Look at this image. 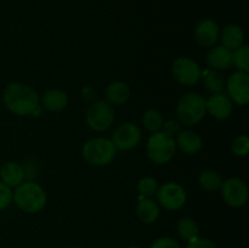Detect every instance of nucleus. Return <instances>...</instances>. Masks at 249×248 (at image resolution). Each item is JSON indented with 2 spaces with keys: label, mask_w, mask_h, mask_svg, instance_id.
Listing matches in <instances>:
<instances>
[{
  "label": "nucleus",
  "mask_w": 249,
  "mask_h": 248,
  "mask_svg": "<svg viewBox=\"0 0 249 248\" xmlns=\"http://www.w3.org/2000/svg\"><path fill=\"white\" fill-rule=\"evenodd\" d=\"M136 216L143 224H152L160 216V204L151 197H140L136 206Z\"/></svg>",
  "instance_id": "obj_18"
},
{
  "label": "nucleus",
  "mask_w": 249,
  "mask_h": 248,
  "mask_svg": "<svg viewBox=\"0 0 249 248\" xmlns=\"http://www.w3.org/2000/svg\"><path fill=\"white\" fill-rule=\"evenodd\" d=\"M220 190L224 201L228 206L240 208L247 203L249 197L248 187L247 184L240 177H230L223 181Z\"/></svg>",
  "instance_id": "obj_9"
},
{
  "label": "nucleus",
  "mask_w": 249,
  "mask_h": 248,
  "mask_svg": "<svg viewBox=\"0 0 249 248\" xmlns=\"http://www.w3.org/2000/svg\"><path fill=\"white\" fill-rule=\"evenodd\" d=\"M157 203L162 206L167 211H178L186 203V191L180 184L174 181H169L158 187Z\"/></svg>",
  "instance_id": "obj_8"
},
{
  "label": "nucleus",
  "mask_w": 249,
  "mask_h": 248,
  "mask_svg": "<svg viewBox=\"0 0 249 248\" xmlns=\"http://www.w3.org/2000/svg\"><path fill=\"white\" fill-rule=\"evenodd\" d=\"M177 148L186 155H196L203 147V140L201 136L192 130H181L175 138Z\"/></svg>",
  "instance_id": "obj_15"
},
{
  "label": "nucleus",
  "mask_w": 249,
  "mask_h": 248,
  "mask_svg": "<svg viewBox=\"0 0 249 248\" xmlns=\"http://www.w3.org/2000/svg\"><path fill=\"white\" fill-rule=\"evenodd\" d=\"M105 97L109 105L121 106L130 97V88L124 82H112L105 89Z\"/></svg>",
  "instance_id": "obj_20"
},
{
  "label": "nucleus",
  "mask_w": 249,
  "mask_h": 248,
  "mask_svg": "<svg viewBox=\"0 0 249 248\" xmlns=\"http://www.w3.org/2000/svg\"><path fill=\"white\" fill-rule=\"evenodd\" d=\"M0 179L9 187H17L24 181L23 165L16 162H6L0 168Z\"/></svg>",
  "instance_id": "obj_19"
},
{
  "label": "nucleus",
  "mask_w": 249,
  "mask_h": 248,
  "mask_svg": "<svg viewBox=\"0 0 249 248\" xmlns=\"http://www.w3.org/2000/svg\"><path fill=\"white\" fill-rule=\"evenodd\" d=\"M163 117L158 109L150 108L142 114V124L145 126L146 130L151 131V133H157V131L162 130L163 126Z\"/></svg>",
  "instance_id": "obj_24"
},
{
  "label": "nucleus",
  "mask_w": 249,
  "mask_h": 248,
  "mask_svg": "<svg viewBox=\"0 0 249 248\" xmlns=\"http://www.w3.org/2000/svg\"><path fill=\"white\" fill-rule=\"evenodd\" d=\"M177 230L180 237L187 242H191L199 237V225L196 220L189 216L180 219L177 225Z\"/></svg>",
  "instance_id": "obj_21"
},
{
  "label": "nucleus",
  "mask_w": 249,
  "mask_h": 248,
  "mask_svg": "<svg viewBox=\"0 0 249 248\" xmlns=\"http://www.w3.org/2000/svg\"><path fill=\"white\" fill-rule=\"evenodd\" d=\"M172 74L179 84L194 87L202 78V70L198 63L190 57H179L173 62Z\"/></svg>",
  "instance_id": "obj_7"
},
{
  "label": "nucleus",
  "mask_w": 249,
  "mask_h": 248,
  "mask_svg": "<svg viewBox=\"0 0 249 248\" xmlns=\"http://www.w3.org/2000/svg\"><path fill=\"white\" fill-rule=\"evenodd\" d=\"M220 36V27L214 19L204 18L195 28V39L201 46L211 48L216 44Z\"/></svg>",
  "instance_id": "obj_12"
},
{
  "label": "nucleus",
  "mask_w": 249,
  "mask_h": 248,
  "mask_svg": "<svg viewBox=\"0 0 249 248\" xmlns=\"http://www.w3.org/2000/svg\"><path fill=\"white\" fill-rule=\"evenodd\" d=\"M199 186L203 190L209 192H214L220 190L221 185H223V177L219 174L216 170L207 169L201 173L198 177Z\"/></svg>",
  "instance_id": "obj_22"
},
{
  "label": "nucleus",
  "mask_w": 249,
  "mask_h": 248,
  "mask_svg": "<svg viewBox=\"0 0 249 248\" xmlns=\"http://www.w3.org/2000/svg\"><path fill=\"white\" fill-rule=\"evenodd\" d=\"M128 248H140V247H138V246H130V247H128Z\"/></svg>",
  "instance_id": "obj_32"
},
{
  "label": "nucleus",
  "mask_w": 249,
  "mask_h": 248,
  "mask_svg": "<svg viewBox=\"0 0 249 248\" xmlns=\"http://www.w3.org/2000/svg\"><path fill=\"white\" fill-rule=\"evenodd\" d=\"M207 65L214 71H226L233 67L232 51L223 45L213 46L207 53Z\"/></svg>",
  "instance_id": "obj_14"
},
{
  "label": "nucleus",
  "mask_w": 249,
  "mask_h": 248,
  "mask_svg": "<svg viewBox=\"0 0 249 248\" xmlns=\"http://www.w3.org/2000/svg\"><path fill=\"white\" fill-rule=\"evenodd\" d=\"M228 97L231 102L240 106H246L249 102V75L246 72L232 73L225 83Z\"/></svg>",
  "instance_id": "obj_10"
},
{
  "label": "nucleus",
  "mask_w": 249,
  "mask_h": 248,
  "mask_svg": "<svg viewBox=\"0 0 249 248\" xmlns=\"http://www.w3.org/2000/svg\"><path fill=\"white\" fill-rule=\"evenodd\" d=\"M162 130L164 131L165 134H168V135L174 138V136H177L178 134L181 131V124H180L179 121L169 119V121H167L165 123H163Z\"/></svg>",
  "instance_id": "obj_29"
},
{
  "label": "nucleus",
  "mask_w": 249,
  "mask_h": 248,
  "mask_svg": "<svg viewBox=\"0 0 249 248\" xmlns=\"http://www.w3.org/2000/svg\"><path fill=\"white\" fill-rule=\"evenodd\" d=\"M202 77H203L206 89L209 92L219 94V92H223V90L225 89V79L221 77V74L218 71L208 70L204 73H202Z\"/></svg>",
  "instance_id": "obj_23"
},
{
  "label": "nucleus",
  "mask_w": 249,
  "mask_h": 248,
  "mask_svg": "<svg viewBox=\"0 0 249 248\" xmlns=\"http://www.w3.org/2000/svg\"><path fill=\"white\" fill-rule=\"evenodd\" d=\"M71 248H78V247H71Z\"/></svg>",
  "instance_id": "obj_33"
},
{
  "label": "nucleus",
  "mask_w": 249,
  "mask_h": 248,
  "mask_svg": "<svg viewBox=\"0 0 249 248\" xmlns=\"http://www.w3.org/2000/svg\"><path fill=\"white\" fill-rule=\"evenodd\" d=\"M186 248H216V246L213 241L208 240V238L197 237L196 240L189 242Z\"/></svg>",
  "instance_id": "obj_31"
},
{
  "label": "nucleus",
  "mask_w": 249,
  "mask_h": 248,
  "mask_svg": "<svg viewBox=\"0 0 249 248\" xmlns=\"http://www.w3.org/2000/svg\"><path fill=\"white\" fill-rule=\"evenodd\" d=\"M12 199L24 213L36 214L44 209L48 202L45 190L38 182L29 180L16 187Z\"/></svg>",
  "instance_id": "obj_2"
},
{
  "label": "nucleus",
  "mask_w": 249,
  "mask_h": 248,
  "mask_svg": "<svg viewBox=\"0 0 249 248\" xmlns=\"http://www.w3.org/2000/svg\"><path fill=\"white\" fill-rule=\"evenodd\" d=\"M87 123L92 130L106 131L112 126L114 122V109L107 101L100 100L90 105L87 111Z\"/></svg>",
  "instance_id": "obj_6"
},
{
  "label": "nucleus",
  "mask_w": 249,
  "mask_h": 248,
  "mask_svg": "<svg viewBox=\"0 0 249 248\" xmlns=\"http://www.w3.org/2000/svg\"><path fill=\"white\" fill-rule=\"evenodd\" d=\"M82 155L88 164L105 167L113 162L117 155V148L109 139L92 138L83 145Z\"/></svg>",
  "instance_id": "obj_3"
},
{
  "label": "nucleus",
  "mask_w": 249,
  "mask_h": 248,
  "mask_svg": "<svg viewBox=\"0 0 249 248\" xmlns=\"http://www.w3.org/2000/svg\"><path fill=\"white\" fill-rule=\"evenodd\" d=\"M207 112L219 121L228 119L232 113V102L229 99L228 95L219 92V94L211 95L208 100H206Z\"/></svg>",
  "instance_id": "obj_13"
},
{
  "label": "nucleus",
  "mask_w": 249,
  "mask_h": 248,
  "mask_svg": "<svg viewBox=\"0 0 249 248\" xmlns=\"http://www.w3.org/2000/svg\"><path fill=\"white\" fill-rule=\"evenodd\" d=\"M207 113L206 99L196 92H187L180 97L177 106V116L180 124L194 126L204 118Z\"/></svg>",
  "instance_id": "obj_4"
},
{
  "label": "nucleus",
  "mask_w": 249,
  "mask_h": 248,
  "mask_svg": "<svg viewBox=\"0 0 249 248\" xmlns=\"http://www.w3.org/2000/svg\"><path fill=\"white\" fill-rule=\"evenodd\" d=\"M151 248H181L180 243L172 237H160L152 243Z\"/></svg>",
  "instance_id": "obj_30"
},
{
  "label": "nucleus",
  "mask_w": 249,
  "mask_h": 248,
  "mask_svg": "<svg viewBox=\"0 0 249 248\" xmlns=\"http://www.w3.org/2000/svg\"><path fill=\"white\" fill-rule=\"evenodd\" d=\"M158 187L160 186H158L157 180L152 177H145L138 182V191L140 192L141 196L145 197H152L153 195H156Z\"/></svg>",
  "instance_id": "obj_26"
},
{
  "label": "nucleus",
  "mask_w": 249,
  "mask_h": 248,
  "mask_svg": "<svg viewBox=\"0 0 249 248\" xmlns=\"http://www.w3.org/2000/svg\"><path fill=\"white\" fill-rule=\"evenodd\" d=\"M2 100L6 108L19 117L36 113L39 108L38 92L26 83L14 82L7 84L2 92Z\"/></svg>",
  "instance_id": "obj_1"
},
{
  "label": "nucleus",
  "mask_w": 249,
  "mask_h": 248,
  "mask_svg": "<svg viewBox=\"0 0 249 248\" xmlns=\"http://www.w3.org/2000/svg\"><path fill=\"white\" fill-rule=\"evenodd\" d=\"M231 151L237 157H246L249 152V139L246 135H240L233 139L231 143Z\"/></svg>",
  "instance_id": "obj_27"
},
{
  "label": "nucleus",
  "mask_w": 249,
  "mask_h": 248,
  "mask_svg": "<svg viewBox=\"0 0 249 248\" xmlns=\"http://www.w3.org/2000/svg\"><path fill=\"white\" fill-rule=\"evenodd\" d=\"M141 136V129L136 124L124 123L114 130L112 142L117 150L130 151L140 143Z\"/></svg>",
  "instance_id": "obj_11"
},
{
  "label": "nucleus",
  "mask_w": 249,
  "mask_h": 248,
  "mask_svg": "<svg viewBox=\"0 0 249 248\" xmlns=\"http://www.w3.org/2000/svg\"><path fill=\"white\" fill-rule=\"evenodd\" d=\"M41 106L49 112H61L67 107L68 95L61 89H49L39 99Z\"/></svg>",
  "instance_id": "obj_16"
},
{
  "label": "nucleus",
  "mask_w": 249,
  "mask_h": 248,
  "mask_svg": "<svg viewBox=\"0 0 249 248\" xmlns=\"http://www.w3.org/2000/svg\"><path fill=\"white\" fill-rule=\"evenodd\" d=\"M12 196H14V192L11 191V187L5 185L0 180V211L10 206V203L12 202Z\"/></svg>",
  "instance_id": "obj_28"
},
{
  "label": "nucleus",
  "mask_w": 249,
  "mask_h": 248,
  "mask_svg": "<svg viewBox=\"0 0 249 248\" xmlns=\"http://www.w3.org/2000/svg\"><path fill=\"white\" fill-rule=\"evenodd\" d=\"M232 62L240 72H249V48L247 45H242L232 51Z\"/></svg>",
  "instance_id": "obj_25"
},
{
  "label": "nucleus",
  "mask_w": 249,
  "mask_h": 248,
  "mask_svg": "<svg viewBox=\"0 0 249 248\" xmlns=\"http://www.w3.org/2000/svg\"><path fill=\"white\" fill-rule=\"evenodd\" d=\"M220 40L221 45L224 48L229 49L231 51H235L236 49L241 48L245 41V32H243L242 27L238 24L230 23L228 26L224 27L223 31L220 32Z\"/></svg>",
  "instance_id": "obj_17"
},
{
  "label": "nucleus",
  "mask_w": 249,
  "mask_h": 248,
  "mask_svg": "<svg viewBox=\"0 0 249 248\" xmlns=\"http://www.w3.org/2000/svg\"><path fill=\"white\" fill-rule=\"evenodd\" d=\"M146 151L151 162L155 164H165L172 160L177 152L175 138L168 135L163 130L153 133L148 138Z\"/></svg>",
  "instance_id": "obj_5"
}]
</instances>
